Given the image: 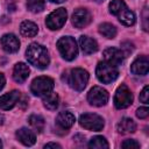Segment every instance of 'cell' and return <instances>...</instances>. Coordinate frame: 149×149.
I'll return each mask as SVG.
<instances>
[{
	"label": "cell",
	"mask_w": 149,
	"mask_h": 149,
	"mask_svg": "<svg viewBox=\"0 0 149 149\" xmlns=\"http://www.w3.org/2000/svg\"><path fill=\"white\" fill-rule=\"evenodd\" d=\"M28 62L37 69H45L49 65V54L45 47L38 43H31L26 50Z\"/></svg>",
	"instance_id": "6da1fadb"
},
{
	"label": "cell",
	"mask_w": 149,
	"mask_h": 149,
	"mask_svg": "<svg viewBox=\"0 0 149 149\" xmlns=\"http://www.w3.org/2000/svg\"><path fill=\"white\" fill-rule=\"evenodd\" d=\"M109 12L111 14L115 15L125 26H133L135 23L134 13L127 7L123 0H112L109 2Z\"/></svg>",
	"instance_id": "7a4b0ae2"
},
{
	"label": "cell",
	"mask_w": 149,
	"mask_h": 149,
	"mask_svg": "<svg viewBox=\"0 0 149 149\" xmlns=\"http://www.w3.org/2000/svg\"><path fill=\"white\" fill-rule=\"evenodd\" d=\"M88 81V72L84 69L76 68L66 73V83L76 91H83Z\"/></svg>",
	"instance_id": "3957f363"
},
{
	"label": "cell",
	"mask_w": 149,
	"mask_h": 149,
	"mask_svg": "<svg viewBox=\"0 0 149 149\" xmlns=\"http://www.w3.org/2000/svg\"><path fill=\"white\" fill-rule=\"evenodd\" d=\"M57 49L62 57L66 61H72L78 55V47L77 42L71 36H64L61 37L57 41Z\"/></svg>",
	"instance_id": "277c9868"
},
{
	"label": "cell",
	"mask_w": 149,
	"mask_h": 149,
	"mask_svg": "<svg viewBox=\"0 0 149 149\" xmlns=\"http://www.w3.org/2000/svg\"><path fill=\"white\" fill-rule=\"evenodd\" d=\"M95 74H97V78L101 83L109 84V83L114 81L118 78L119 71H118L116 66H114V65L104 61V62L98 63L97 69H95Z\"/></svg>",
	"instance_id": "5b68a950"
},
{
	"label": "cell",
	"mask_w": 149,
	"mask_h": 149,
	"mask_svg": "<svg viewBox=\"0 0 149 149\" xmlns=\"http://www.w3.org/2000/svg\"><path fill=\"white\" fill-rule=\"evenodd\" d=\"M54 86H55V83L50 77L41 76L33 80V83L30 85V91L34 95L43 97V95L50 93L54 90Z\"/></svg>",
	"instance_id": "8992f818"
},
{
	"label": "cell",
	"mask_w": 149,
	"mask_h": 149,
	"mask_svg": "<svg viewBox=\"0 0 149 149\" xmlns=\"http://www.w3.org/2000/svg\"><path fill=\"white\" fill-rule=\"evenodd\" d=\"M79 125L84 127L85 129L93 130V132H99L104 128V119L94 113H85L81 114L79 118Z\"/></svg>",
	"instance_id": "52a82bcc"
},
{
	"label": "cell",
	"mask_w": 149,
	"mask_h": 149,
	"mask_svg": "<svg viewBox=\"0 0 149 149\" xmlns=\"http://www.w3.org/2000/svg\"><path fill=\"white\" fill-rule=\"evenodd\" d=\"M133 102V94L130 90L127 87V85L121 84L115 92L114 95V105L118 109H123L130 106Z\"/></svg>",
	"instance_id": "ba28073f"
},
{
	"label": "cell",
	"mask_w": 149,
	"mask_h": 149,
	"mask_svg": "<svg viewBox=\"0 0 149 149\" xmlns=\"http://www.w3.org/2000/svg\"><path fill=\"white\" fill-rule=\"evenodd\" d=\"M66 9L65 8H57L56 10L51 12L47 19H45V24L49 29L51 30H57L59 28H62L66 21Z\"/></svg>",
	"instance_id": "9c48e42d"
},
{
	"label": "cell",
	"mask_w": 149,
	"mask_h": 149,
	"mask_svg": "<svg viewBox=\"0 0 149 149\" xmlns=\"http://www.w3.org/2000/svg\"><path fill=\"white\" fill-rule=\"evenodd\" d=\"M108 92L100 87V86H93L88 93H87V100L92 106H97V107H101L105 106L108 101Z\"/></svg>",
	"instance_id": "30bf717a"
},
{
	"label": "cell",
	"mask_w": 149,
	"mask_h": 149,
	"mask_svg": "<svg viewBox=\"0 0 149 149\" xmlns=\"http://www.w3.org/2000/svg\"><path fill=\"white\" fill-rule=\"evenodd\" d=\"M92 20V16H91V13L86 9V8H77L73 14H72V17H71V21H72V24L76 27V28H84L86 26L90 24Z\"/></svg>",
	"instance_id": "8fae6325"
},
{
	"label": "cell",
	"mask_w": 149,
	"mask_h": 149,
	"mask_svg": "<svg viewBox=\"0 0 149 149\" xmlns=\"http://www.w3.org/2000/svg\"><path fill=\"white\" fill-rule=\"evenodd\" d=\"M20 97H21V93L16 90L1 95L0 97V108L3 109V111L12 109L20 101Z\"/></svg>",
	"instance_id": "7c38bea8"
},
{
	"label": "cell",
	"mask_w": 149,
	"mask_h": 149,
	"mask_svg": "<svg viewBox=\"0 0 149 149\" xmlns=\"http://www.w3.org/2000/svg\"><path fill=\"white\" fill-rule=\"evenodd\" d=\"M0 44L6 52H16L20 48V41L14 34H5L0 38Z\"/></svg>",
	"instance_id": "4fadbf2b"
},
{
	"label": "cell",
	"mask_w": 149,
	"mask_h": 149,
	"mask_svg": "<svg viewBox=\"0 0 149 149\" xmlns=\"http://www.w3.org/2000/svg\"><path fill=\"white\" fill-rule=\"evenodd\" d=\"M102 55H104L105 62H107L114 66L121 65L123 62V58H125L123 52L121 51V49H118V48H108L104 51Z\"/></svg>",
	"instance_id": "5bb4252c"
},
{
	"label": "cell",
	"mask_w": 149,
	"mask_h": 149,
	"mask_svg": "<svg viewBox=\"0 0 149 149\" xmlns=\"http://www.w3.org/2000/svg\"><path fill=\"white\" fill-rule=\"evenodd\" d=\"M130 71L136 76H144L149 71V59L147 56H139L130 65Z\"/></svg>",
	"instance_id": "9a60e30c"
},
{
	"label": "cell",
	"mask_w": 149,
	"mask_h": 149,
	"mask_svg": "<svg viewBox=\"0 0 149 149\" xmlns=\"http://www.w3.org/2000/svg\"><path fill=\"white\" fill-rule=\"evenodd\" d=\"M29 72H30V70H29L27 64H24V63H16L15 66H14V70H13V78H14V80L16 83L22 84L28 78Z\"/></svg>",
	"instance_id": "2e32d148"
},
{
	"label": "cell",
	"mask_w": 149,
	"mask_h": 149,
	"mask_svg": "<svg viewBox=\"0 0 149 149\" xmlns=\"http://www.w3.org/2000/svg\"><path fill=\"white\" fill-rule=\"evenodd\" d=\"M16 139L24 146H33L36 141V137H35V134L28 129V128H20L17 132H16Z\"/></svg>",
	"instance_id": "e0dca14e"
},
{
	"label": "cell",
	"mask_w": 149,
	"mask_h": 149,
	"mask_svg": "<svg viewBox=\"0 0 149 149\" xmlns=\"http://www.w3.org/2000/svg\"><path fill=\"white\" fill-rule=\"evenodd\" d=\"M79 45H80L83 52L86 54V55L93 54V52H95V51L98 50V44H97V42H95L93 38L88 37V36L81 35V36L79 37Z\"/></svg>",
	"instance_id": "ac0fdd59"
},
{
	"label": "cell",
	"mask_w": 149,
	"mask_h": 149,
	"mask_svg": "<svg viewBox=\"0 0 149 149\" xmlns=\"http://www.w3.org/2000/svg\"><path fill=\"white\" fill-rule=\"evenodd\" d=\"M76 118L71 112H61L57 118H56V122L59 127H62L63 129H69L72 127V125L74 123Z\"/></svg>",
	"instance_id": "d6986e66"
},
{
	"label": "cell",
	"mask_w": 149,
	"mask_h": 149,
	"mask_svg": "<svg viewBox=\"0 0 149 149\" xmlns=\"http://www.w3.org/2000/svg\"><path fill=\"white\" fill-rule=\"evenodd\" d=\"M116 129L121 134H129L136 130V123L130 118H122L116 126Z\"/></svg>",
	"instance_id": "ffe728a7"
},
{
	"label": "cell",
	"mask_w": 149,
	"mask_h": 149,
	"mask_svg": "<svg viewBox=\"0 0 149 149\" xmlns=\"http://www.w3.org/2000/svg\"><path fill=\"white\" fill-rule=\"evenodd\" d=\"M38 31L37 24L31 21H23L20 24V33L24 37H34Z\"/></svg>",
	"instance_id": "44dd1931"
},
{
	"label": "cell",
	"mask_w": 149,
	"mask_h": 149,
	"mask_svg": "<svg viewBox=\"0 0 149 149\" xmlns=\"http://www.w3.org/2000/svg\"><path fill=\"white\" fill-rule=\"evenodd\" d=\"M42 98H43V105H44V107H45L47 109L54 111V109H56V108L58 107L59 98H58L57 93H55V92L51 91L50 93L43 95Z\"/></svg>",
	"instance_id": "7402d4cb"
},
{
	"label": "cell",
	"mask_w": 149,
	"mask_h": 149,
	"mask_svg": "<svg viewBox=\"0 0 149 149\" xmlns=\"http://www.w3.org/2000/svg\"><path fill=\"white\" fill-rule=\"evenodd\" d=\"M99 33H100L104 37L111 40V38H114V37H115V35H116V28H115L112 23L105 22V23H101V24L99 26Z\"/></svg>",
	"instance_id": "603a6c76"
},
{
	"label": "cell",
	"mask_w": 149,
	"mask_h": 149,
	"mask_svg": "<svg viewBox=\"0 0 149 149\" xmlns=\"http://www.w3.org/2000/svg\"><path fill=\"white\" fill-rule=\"evenodd\" d=\"M29 123L33 128H35L38 133H41L43 129H44V126H45V122H44V119L41 116V115H37V114H33L29 116Z\"/></svg>",
	"instance_id": "cb8c5ba5"
},
{
	"label": "cell",
	"mask_w": 149,
	"mask_h": 149,
	"mask_svg": "<svg viewBox=\"0 0 149 149\" xmlns=\"http://www.w3.org/2000/svg\"><path fill=\"white\" fill-rule=\"evenodd\" d=\"M44 0H27V8L33 13H40L44 9Z\"/></svg>",
	"instance_id": "d4e9b609"
},
{
	"label": "cell",
	"mask_w": 149,
	"mask_h": 149,
	"mask_svg": "<svg viewBox=\"0 0 149 149\" xmlns=\"http://www.w3.org/2000/svg\"><path fill=\"white\" fill-rule=\"evenodd\" d=\"M88 147L90 148H98V149H101V148H108L109 144L108 142L106 141L105 137L102 136H94L88 142Z\"/></svg>",
	"instance_id": "484cf974"
},
{
	"label": "cell",
	"mask_w": 149,
	"mask_h": 149,
	"mask_svg": "<svg viewBox=\"0 0 149 149\" xmlns=\"http://www.w3.org/2000/svg\"><path fill=\"white\" fill-rule=\"evenodd\" d=\"M121 147L125 148V149H133V148L136 149V148H140V143L135 140H125L122 142Z\"/></svg>",
	"instance_id": "4316f807"
},
{
	"label": "cell",
	"mask_w": 149,
	"mask_h": 149,
	"mask_svg": "<svg viewBox=\"0 0 149 149\" xmlns=\"http://www.w3.org/2000/svg\"><path fill=\"white\" fill-rule=\"evenodd\" d=\"M133 50H134L133 43H130V42H123V43H122V45H121V51L123 52L125 57L128 56Z\"/></svg>",
	"instance_id": "83f0119b"
},
{
	"label": "cell",
	"mask_w": 149,
	"mask_h": 149,
	"mask_svg": "<svg viewBox=\"0 0 149 149\" xmlns=\"http://www.w3.org/2000/svg\"><path fill=\"white\" fill-rule=\"evenodd\" d=\"M148 97H149V86L147 85V86L143 87L142 92L140 93V101L143 102V104H148V101H149Z\"/></svg>",
	"instance_id": "f1b7e54d"
},
{
	"label": "cell",
	"mask_w": 149,
	"mask_h": 149,
	"mask_svg": "<svg viewBox=\"0 0 149 149\" xmlns=\"http://www.w3.org/2000/svg\"><path fill=\"white\" fill-rule=\"evenodd\" d=\"M149 115V108L148 107H140L136 111V116L139 119H146Z\"/></svg>",
	"instance_id": "f546056e"
},
{
	"label": "cell",
	"mask_w": 149,
	"mask_h": 149,
	"mask_svg": "<svg viewBox=\"0 0 149 149\" xmlns=\"http://www.w3.org/2000/svg\"><path fill=\"white\" fill-rule=\"evenodd\" d=\"M142 16H143V29L147 31L148 30V8L144 7L143 8V12H142Z\"/></svg>",
	"instance_id": "4dcf8cb0"
},
{
	"label": "cell",
	"mask_w": 149,
	"mask_h": 149,
	"mask_svg": "<svg viewBox=\"0 0 149 149\" xmlns=\"http://www.w3.org/2000/svg\"><path fill=\"white\" fill-rule=\"evenodd\" d=\"M5 84H6V79H5V76H3L2 73H0V91L3 88Z\"/></svg>",
	"instance_id": "1f68e13d"
},
{
	"label": "cell",
	"mask_w": 149,
	"mask_h": 149,
	"mask_svg": "<svg viewBox=\"0 0 149 149\" xmlns=\"http://www.w3.org/2000/svg\"><path fill=\"white\" fill-rule=\"evenodd\" d=\"M44 148L47 149V148H61V146L58 144V143H52V142H50V143H47L45 146H44Z\"/></svg>",
	"instance_id": "d6a6232c"
},
{
	"label": "cell",
	"mask_w": 149,
	"mask_h": 149,
	"mask_svg": "<svg viewBox=\"0 0 149 149\" xmlns=\"http://www.w3.org/2000/svg\"><path fill=\"white\" fill-rule=\"evenodd\" d=\"M3 120H5V118H3V115H2L1 113H0V126H1L2 123H3Z\"/></svg>",
	"instance_id": "836d02e7"
},
{
	"label": "cell",
	"mask_w": 149,
	"mask_h": 149,
	"mask_svg": "<svg viewBox=\"0 0 149 149\" xmlns=\"http://www.w3.org/2000/svg\"><path fill=\"white\" fill-rule=\"evenodd\" d=\"M51 2H56V3H61V2H64L65 0H50Z\"/></svg>",
	"instance_id": "e575fe53"
},
{
	"label": "cell",
	"mask_w": 149,
	"mask_h": 149,
	"mask_svg": "<svg viewBox=\"0 0 149 149\" xmlns=\"http://www.w3.org/2000/svg\"><path fill=\"white\" fill-rule=\"evenodd\" d=\"M1 147H2V143H1V141H0V148H1Z\"/></svg>",
	"instance_id": "d590c367"
}]
</instances>
